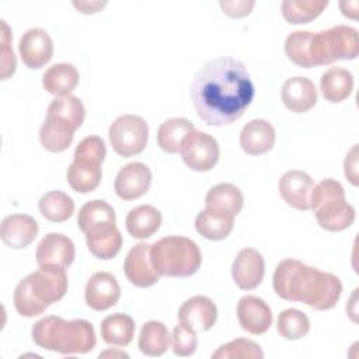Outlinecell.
I'll return each instance as SVG.
<instances>
[{
	"label": "cell",
	"instance_id": "6da1fadb",
	"mask_svg": "<svg viewBox=\"0 0 359 359\" xmlns=\"http://www.w3.org/2000/svg\"><path fill=\"white\" fill-rule=\"evenodd\" d=\"M255 88L247 66L234 57L206 62L195 74L191 98L198 116L210 126H226L243 116Z\"/></svg>",
	"mask_w": 359,
	"mask_h": 359
},
{
	"label": "cell",
	"instance_id": "7a4b0ae2",
	"mask_svg": "<svg viewBox=\"0 0 359 359\" xmlns=\"http://www.w3.org/2000/svg\"><path fill=\"white\" fill-rule=\"evenodd\" d=\"M272 286L280 299L304 303L317 311L335 307L342 294L338 276L293 258H286L276 265Z\"/></svg>",
	"mask_w": 359,
	"mask_h": 359
},
{
	"label": "cell",
	"instance_id": "3957f363",
	"mask_svg": "<svg viewBox=\"0 0 359 359\" xmlns=\"http://www.w3.org/2000/svg\"><path fill=\"white\" fill-rule=\"evenodd\" d=\"M69 279L65 268L39 265L22 278L14 289V307L22 317L31 318L42 314L52 303L59 302L67 292Z\"/></svg>",
	"mask_w": 359,
	"mask_h": 359
},
{
	"label": "cell",
	"instance_id": "277c9868",
	"mask_svg": "<svg viewBox=\"0 0 359 359\" xmlns=\"http://www.w3.org/2000/svg\"><path fill=\"white\" fill-rule=\"evenodd\" d=\"M31 334L39 348L62 355L88 353L97 342L93 324L81 318L65 320L48 316L32 325Z\"/></svg>",
	"mask_w": 359,
	"mask_h": 359
},
{
	"label": "cell",
	"instance_id": "5b68a950",
	"mask_svg": "<svg viewBox=\"0 0 359 359\" xmlns=\"http://www.w3.org/2000/svg\"><path fill=\"white\" fill-rule=\"evenodd\" d=\"M86 108L76 95L55 98L46 109V118L39 129V142L50 153H62L73 142L74 132L83 125Z\"/></svg>",
	"mask_w": 359,
	"mask_h": 359
},
{
	"label": "cell",
	"instance_id": "8992f818",
	"mask_svg": "<svg viewBox=\"0 0 359 359\" xmlns=\"http://www.w3.org/2000/svg\"><path fill=\"white\" fill-rule=\"evenodd\" d=\"M151 262L160 276L189 278L198 272L202 254L198 244L182 236H167L150 247Z\"/></svg>",
	"mask_w": 359,
	"mask_h": 359
},
{
	"label": "cell",
	"instance_id": "52a82bcc",
	"mask_svg": "<svg viewBox=\"0 0 359 359\" xmlns=\"http://www.w3.org/2000/svg\"><path fill=\"white\" fill-rule=\"evenodd\" d=\"M310 209L318 226L327 231H342L355 222V208L346 202L342 184L332 178L321 180L313 187Z\"/></svg>",
	"mask_w": 359,
	"mask_h": 359
},
{
	"label": "cell",
	"instance_id": "ba28073f",
	"mask_svg": "<svg viewBox=\"0 0 359 359\" xmlns=\"http://www.w3.org/2000/svg\"><path fill=\"white\" fill-rule=\"evenodd\" d=\"M359 53L358 31L348 25H334L313 32L310 38V60L314 66L331 65L337 60H353Z\"/></svg>",
	"mask_w": 359,
	"mask_h": 359
},
{
	"label": "cell",
	"instance_id": "9c48e42d",
	"mask_svg": "<svg viewBox=\"0 0 359 359\" xmlns=\"http://www.w3.org/2000/svg\"><path fill=\"white\" fill-rule=\"evenodd\" d=\"M108 137L116 154L132 157L144 150L149 139V125L142 116L125 114L111 123Z\"/></svg>",
	"mask_w": 359,
	"mask_h": 359
},
{
	"label": "cell",
	"instance_id": "30bf717a",
	"mask_svg": "<svg viewBox=\"0 0 359 359\" xmlns=\"http://www.w3.org/2000/svg\"><path fill=\"white\" fill-rule=\"evenodd\" d=\"M180 153L188 168L198 172H206L216 165L220 149L217 140L212 135L194 129L182 140Z\"/></svg>",
	"mask_w": 359,
	"mask_h": 359
},
{
	"label": "cell",
	"instance_id": "8fae6325",
	"mask_svg": "<svg viewBox=\"0 0 359 359\" xmlns=\"http://www.w3.org/2000/svg\"><path fill=\"white\" fill-rule=\"evenodd\" d=\"M20 56L28 69L43 67L53 56V41L42 28L27 29L18 42Z\"/></svg>",
	"mask_w": 359,
	"mask_h": 359
},
{
	"label": "cell",
	"instance_id": "7c38bea8",
	"mask_svg": "<svg viewBox=\"0 0 359 359\" xmlns=\"http://www.w3.org/2000/svg\"><path fill=\"white\" fill-rule=\"evenodd\" d=\"M151 244L139 243L129 250L123 262V271L128 280L137 287H150L156 285L160 279V275L156 272L151 255Z\"/></svg>",
	"mask_w": 359,
	"mask_h": 359
},
{
	"label": "cell",
	"instance_id": "4fadbf2b",
	"mask_svg": "<svg viewBox=\"0 0 359 359\" xmlns=\"http://www.w3.org/2000/svg\"><path fill=\"white\" fill-rule=\"evenodd\" d=\"M121 297V286L109 272H95L90 276L84 289V299L90 309L104 311L114 307Z\"/></svg>",
	"mask_w": 359,
	"mask_h": 359
},
{
	"label": "cell",
	"instance_id": "5bb4252c",
	"mask_svg": "<svg viewBox=\"0 0 359 359\" xmlns=\"http://www.w3.org/2000/svg\"><path fill=\"white\" fill-rule=\"evenodd\" d=\"M151 185V171L150 168L140 163H129L123 165L114 182L115 194L123 201H133L143 196Z\"/></svg>",
	"mask_w": 359,
	"mask_h": 359
},
{
	"label": "cell",
	"instance_id": "9a60e30c",
	"mask_svg": "<svg viewBox=\"0 0 359 359\" xmlns=\"http://www.w3.org/2000/svg\"><path fill=\"white\" fill-rule=\"evenodd\" d=\"M265 273V261L255 248H243L231 265V276L237 287L252 290L261 285Z\"/></svg>",
	"mask_w": 359,
	"mask_h": 359
},
{
	"label": "cell",
	"instance_id": "2e32d148",
	"mask_svg": "<svg viewBox=\"0 0 359 359\" xmlns=\"http://www.w3.org/2000/svg\"><path fill=\"white\" fill-rule=\"evenodd\" d=\"M86 234L88 251L98 259H112L122 247V234L116 222H101L91 226Z\"/></svg>",
	"mask_w": 359,
	"mask_h": 359
},
{
	"label": "cell",
	"instance_id": "e0dca14e",
	"mask_svg": "<svg viewBox=\"0 0 359 359\" xmlns=\"http://www.w3.org/2000/svg\"><path fill=\"white\" fill-rule=\"evenodd\" d=\"M76 257L73 241L62 233H48L39 241L35 258L38 265H55L69 268Z\"/></svg>",
	"mask_w": 359,
	"mask_h": 359
},
{
	"label": "cell",
	"instance_id": "ac0fdd59",
	"mask_svg": "<svg viewBox=\"0 0 359 359\" xmlns=\"http://www.w3.org/2000/svg\"><path fill=\"white\" fill-rule=\"evenodd\" d=\"M313 187V178L300 170L286 171L278 182V191L283 202L297 210L310 209Z\"/></svg>",
	"mask_w": 359,
	"mask_h": 359
},
{
	"label": "cell",
	"instance_id": "d6986e66",
	"mask_svg": "<svg viewBox=\"0 0 359 359\" xmlns=\"http://www.w3.org/2000/svg\"><path fill=\"white\" fill-rule=\"evenodd\" d=\"M237 318L244 331L251 335H262L272 325L269 306L257 296H244L237 303Z\"/></svg>",
	"mask_w": 359,
	"mask_h": 359
},
{
	"label": "cell",
	"instance_id": "ffe728a7",
	"mask_svg": "<svg viewBox=\"0 0 359 359\" xmlns=\"http://www.w3.org/2000/svg\"><path fill=\"white\" fill-rule=\"evenodd\" d=\"M177 318L196 332L209 331L217 320V307L208 296H192L178 309Z\"/></svg>",
	"mask_w": 359,
	"mask_h": 359
},
{
	"label": "cell",
	"instance_id": "44dd1931",
	"mask_svg": "<svg viewBox=\"0 0 359 359\" xmlns=\"http://www.w3.org/2000/svg\"><path fill=\"white\" fill-rule=\"evenodd\" d=\"M38 236L36 220L24 213L8 215L1 220L0 237L1 241L10 248H25Z\"/></svg>",
	"mask_w": 359,
	"mask_h": 359
},
{
	"label": "cell",
	"instance_id": "7402d4cb",
	"mask_svg": "<svg viewBox=\"0 0 359 359\" xmlns=\"http://www.w3.org/2000/svg\"><path fill=\"white\" fill-rule=\"evenodd\" d=\"M280 97L283 105L294 112V114H303L310 111L317 104V88L314 83L302 76L290 77L287 79L280 90Z\"/></svg>",
	"mask_w": 359,
	"mask_h": 359
},
{
	"label": "cell",
	"instance_id": "603a6c76",
	"mask_svg": "<svg viewBox=\"0 0 359 359\" xmlns=\"http://www.w3.org/2000/svg\"><path fill=\"white\" fill-rule=\"evenodd\" d=\"M275 144V129L265 119H252L240 132V146L250 156L268 153Z\"/></svg>",
	"mask_w": 359,
	"mask_h": 359
},
{
	"label": "cell",
	"instance_id": "cb8c5ba5",
	"mask_svg": "<svg viewBox=\"0 0 359 359\" xmlns=\"http://www.w3.org/2000/svg\"><path fill=\"white\" fill-rule=\"evenodd\" d=\"M80 74L72 63H56L50 66L42 76L43 88L56 98L72 95V91L79 84Z\"/></svg>",
	"mask_w": 359,
	"mask_h": 359
},
{
	"label": "cell",
	"instance_id": "d4e9b609",
	"mask_svg": "<svg viewBox=\"0 0 359 359\" xmlns=\"http://www.w3.org/2000/svg\"><path fill=\"white\" fill-rule=\"evenodd\" d=\"M234 227V216L216 209L205 208L195 217L196 231L206 240H224Z\"/></svg>",
	"mask_w": 359,
	"mask_h": 359
},
{
	"label": "cell",
	"instance_id": "484cf974",
	"mask_svg": "<svg viewBox=\"0 0 359 359\" xmlns=\"http://www.w3.org/2000/svg\"><path fill=\"white\" fill-rule=\"evenodd\" d=\"M161 213L151 205H139L129 210L125 219L128 233L137 240L151 237L161 226Z\"/></svg>",
	"mask_w": 359,
	"mask_h": 359
},
{
	"label": "cell",
	"instance_id": "4316f807",
	"mask_svg": "<svg viewBox=\"0 0 359 359\" xmlns=\"http://www.w3.org/2000/svg\"><path fill=\"white\" fill-rule=\"evenodd\" d=\"M320 90L325 101L338 104L345 101L353 90V76L344 67H330L321 74Z\"/></svg>",
	"mask_w": 359,
	"mask_h": 359
},
{
	"label": "cell",
	"instance_id": "83f0119b",
	"mask_svg": "<svg viewBox=\"0 0 359 359\" xmlns=\"http://www.w3.org/2000/svg\"><path fill=\"white\" fill-rule=\"evenodd\" d=\"M244 205V195L238 187L230 182H220L212 187L205 198L208 209H216L233 215L234 217L241 212Z\"/></svg>",
	"mask_w": 359,
	"mask_h": 359
},
{
	"label": "cell",
	"instance_id": "f1b7e54d",
	"mask_svg": "<svg viewBox=\"0 0 359 359\" xmlns=\"http://www.w3.org/2000/svg\"><path fill=\"white\" fill-rule=\"evenodd\" d=\"M135 335V321L125 313L107 316L101 321V337L105 344L112 346H126Z\"/></svg>",
	"mask_w": 359,
	"mask_h": 359
},
{
	"label": "cell",
	"instance_id": "f546056e",
	"mask_svg": "<svg viewBox=\"0 0 359 359\" xmlns=\"http://www.w3.org/2000/svg\"><path fill=\"white\" fill-rule=\"evenodd\" d=\"M170 344L171 335L165 324L156 320L143 324L137 341V346L143 355L153 358L161 356L167 352Z\"/></svg>",
	"mask_w": 359,
	"mask_h": 359
},
{
	"label": "cell",
	"instance_id": "4dcf8cb0",
	"mask_svg": "<svg viewBox=\"0 0 359 359\" xmlns=\"http://www.w3.org/2000/svg\"><path fill=\"white\" fill-rule=\"evenodd\" d=\"M105 156L107 147L104 140L100 136H87L76 146L72 165L80 170L101 171Z\"/></svg>",
	"mask_w": 359,
	"mask_h": 359
},
{
	"label": "cell",
	"instance_id": "1f68e13d",
	"mask_svg": "<svg viewBox=\"0 0 359 359\" xmlns=\"http://www.w3.org/2000/svg\"><path fill=\"white\" fill-rule=\"evenodd\" d=\"M194 129V123L187 118H170L160 125L157 130V143L165 153H178L182 140Z\"/></svg>",
	"mask_w": 359,
	"mask_h": 359
},
{
	"label": "cell",
	"instance_id": "d6a6232c",
	"mask_svg": "<svg viewBox=\"0 0 359 359\" xmlns=\"http://www.w3.org/2000/svg\"><path fill=\"white\" fill-rule=\"evenodd\" d=\"M41 215L53 223H62L72 217L74 213L73 199L63 191H49L41 196L38 202Z\"/></svg>",
	"mask_w": 359,
	"mask_h": 359
},
{
	"label": "cell",
	"instance_id": "836d02e7",
	"mask_svg": "<svg viewBox=\"0 0 359 359\" xmlns=\"http://www.w3.org/2000/svg\"><path fill=\"white\" fill-rule=\"evenodd\" d=\"M327 6V0H285L280 4V10L289 24L297 25L316 20Z\"/></svg>",
	"mask_w": 359,
	"mask_h": 359
},
{
	"label": "cell",
	"instance_id": "e575fe53",
	"mask_svg": "<svg viewBox=\"0 0 359 359\" xmlns=\"http://www.w3.org/2000/svg\"><path fill=\"white\" fill-rule=\"evenodd\" d=\"M276 330L282 338L296 341L309 334L310 320L303 311L297 309H286L278 316Z\"/></svg>",
	"mask_w": 359,
	"mask_h": 359
},
{
	"label": "cell",
	"instance_id": "d590c367",
	"mask_svg": "<svg viewBox=\"0 0 359 359\" xmlns=\"http://www.w3.org/2000/svg\"><path fill=\"white\" fill-rule=\"evenodd\" d=\"M101 222H116L115 210L108 202L102 199H94V201L86 202L80 208L79 216H77V224L83 233L87 231L91 226Z\"/></svg>",
	"mask_w": 359,
	"mask_h": 359
},
{
	"label": "cell",
	"instance_id": "8d00e7d4",
	"mask_svg": "<svg viewBox=\"0 0 359 359\" xmlns=\"http://www.w3.org/2000/svg\"><path fill=\"white\" fill-rule=\"evenodd\" d=\"M311 31H294L285 39V53L287 59L299 67H313L310 60Z\"/></svg>",
	"mask_w": 359,
	"mask_h": 359
},
{
	"label": "cell",
	"instance_id": "74e56055",
	"mask_svg": "<svg viewBox=\"0 0 359 359\" xmlns=\"http://www.w3.org/2000/svg\"><path fill=\"white\" fill-rule=\"evenodd\" d=\"M215 359H262L264 352L261 346L245 338H236L222 346L217 348L216 352L212 353Z\"/></svg>",
	"mask_w": 359,
	"mask_h": 359
},
{
	"label": "cell",
	"instance_id": "f35d334b",
	"mask_svg": "<svg viewBox=\"0 0 359 359\" xmlns=\"http://www.w3.org/2000/svg\"><path fill=\"white\" fill-rule=\"evenodd\" d=\"M171 345L177 356L187 358L194 355L198 348L196 331L184 323H178L171 334Z\"/></svg>",
	"mask_w": 359,
	"mask_h": 359
},
{
	"label": "cell",
	"instance_id": "ab89813d",
	"mask_svg": "<svg viewBox=\"0 0 359 359\" xmlns=\"http://www.w3.org/2000/svg\"><path fill=\"white\" fill-rule=\"evenodd\" d=\"M3 36H1V80H7L15 72V55L10 46L13 36L10 35L8 25L6 21H1Z\"/></svg>",
	"mask_w": 359,
	"mask_h": 359
},
{
	"label": "cell",
	"instance_id": "60d3db41",
	"mask_svg": "<svg viewBox=\"0 0 359 359\" xmlns=\"http://www.w3.org/2000/svg\"><path fill=\"white\" fill-rule=\"evenodd\" d=\"M219 6L223 10V13L227 14L229 17L243 18L252 11L255 1L254 0H222Z\"/></svg>",
	"mask_w": 359,
	"mask_h": 359
},
{
	"label": "cell",
	"instance_id": "b9f144b4",
	"mask_svg": "<svg viewBox=\"0 0 359 359\" xmlns=\"http://www.w3.org/2000/svg\"><path fill=\"white\" fill-rule=\"evenodd\" d=\"M345 177L352 185H358V144H355L346 154L344 161Z\"/></svg>",
	"mask_w": 359,
	"mask_h": 359
},
{
	"label": "cell",
	"instance_id": "7bdbcfd3",
	"mask_svg": "<svg viewBox=\"0 0 359 359\" xmlns=\"http://www.w3.org/2000/svg\"><path fill=\"white\" fill-rule=\"evenodd\" d=\"M105 4V1H73V6L83 14L98 13Z\"/></svg>",
	"mask_w": 359,
	"mask_h": 359
},
{
	"label": "cell",
	"instance_id": "ee69618b",
	"mask_svg": "<svg viewBox=\"0 0 359 359\" xmlns=\"http://www.w3.org/2000/svg\"><path fill=\"white\" fill-rule=\"evenodd\" d=\"M339 7H341L344 15H346L349 18H356L358 1H342V3H339Z\"/></svg>",
	"mask_w": 359,
	"mask_h": 359
},
{
	"label": "cell",
	"instance_id": "f6af8a7d",
	"mask_svg": "<svg viewBox=\"0 0 359 359\" xmlns=\"http://www.w3.org/2000/svg\"><path fill=\"white\" fill-rule=\"evenodd\" d=\"M101 356H125V358H128V355L123 353V352H112V351L102 352V353H100V358H101Z\"/></svg>",
	"mask_w": 359,
	"mask_h": 359
}]
</instances>
